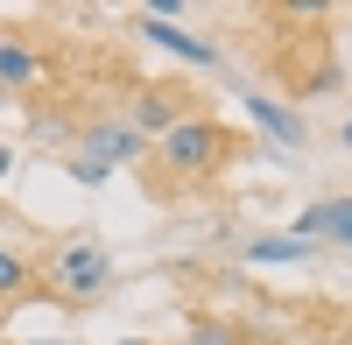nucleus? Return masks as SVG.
I'll list each match as a JSON object with an SVG mask.
<instances>
[{"mask_svg":"<svg viewBox=\"0 0 352 345\" xmlns=\"http://www.w3.org/2000/svg\"><path fill=\"white\" fill-rule=\"evenodd\" d=\"M232 148H240V134H232L226 120H212V113H184L169 134L148 141V155H155V169L169 183H204Z\"/></svg>","mask_w":352,"mask_h":345,"instance_id":"f257e3e1","label":"nucleus"},{"mask_svg":"<svg viewBox=\"0 0 352 345\" xmlns=\"http://www.w3.org/2000/svg\"><path fill=\"white\" fill-rule=\"evenodd\" d=\"M43 282H50L64 303H92V296L113 289V254H106L99 240H64V247L43 254Z\"/></svg>","mask_w":352,"mask_h":345,"instance_id":"f03ea898","label":"nucleus"},{"mask_svg":"<svg viewBox=\"0 0 352 345\" xmlns=\"http://www.w3.org/2000/svg\"><path fill=\"white\" fill-rule=\"evenodd\" d=\"M78 155H92L106 169H134V162H148V141L127 120H92V127H78Z\"/></svg>","mask_w":352,"mask_h":345,"instance_id":"7ed1b4c3","label":"nucleus"},{"mask_svg":"<svg viewBox=\"0 0 352 345\" xmlns=\"http://www.w3.org/2000/svg\"><path fill=\"white\" fill-rule=\"evenodd\" d=\"M296 240H338L345 254H352V197H317V205H303L296 212V225H289Z\"/></svg>","mask_w":352,"mask_h":345,"instance_id":"20e7f679","label":"nucleus"},{"mask_svg":"<svg viewBox=\"0 0 352 345\" xmlns=\"http://www.w3.org/2000/svg\"><path fill=\"white\" fill-rule=\"evenodd\" d=\"M141 43H148V49H169L176 64H197V71H219V49L204 43V36H190V28H176V21H148V14H141Z\"/></svg>","mask_w":352,"mask_h":345,"instance_id":"39448f33","label":"nucleus"},{"mask_svg":"<svg viewBox=\"0 0 352 345\" xmlns=\"http://www.w3.org/2000/svg\"><path fill=\"white\" fill-rule=\"evenodd\" d=\"M176 120H184V99H176V92H162V85H148V92H134V106H127V127H134L141 141L169 134Z\"/></svg>","mask_w":352,"mask_h":345,"instance_id":"423d86ee","label":"nucleus"},{"mask_svg":"<svg viewBox=\"0 0 352 345\" xmlns=\"http://www.w3.org/2000/svg\"><path fill=\"white\" fill-rule=\"evenodd\" d=\"M247 120L268 134L275 148H296V141H303V113L282 106V99H268V92H247Z\"/></svg>","mask_w":352,"mask_h":345,"instance_id":"0eeeda50","label":"nucleus"},{"mask_svg":"<svg viewBox=\"0 0 352 345\" xmlns=\"http://www.w3.org/2000/svg\"><path fill=\"white\" fill-rule=\"evenodd\" d=\"M36 85H50V64L28 43H0V92H36Z\"/></svg>","mask_w":352,"mask_h":345,"instance_id":"6e6552de","label":"nucleus"},{"mask_svg":"<svg viewBox=\"0 0 352 345\" xmlns=\"http://www.w3.org/2000/svg\"><path fill=\"white\" fill-rule=\"evenodd\" d=\"M310 254H317V247L296 240V233H254V240H247V261H254V268H289V261H310Z\"/></svg>","mask_w":352,"mask_h":345,"instance_id":"1a4fd4ad","label":"nucleus"},{"mask_svg":"<svg viewBox=\"0 0 352 345\" xmlns=\"http://www.w3.org/2000/svg\"><path fill=\"white\" fill-rule=\"evenodd\" d=\"M28 282H36V261H28L21 247H0V303H8V296H21Z\"/></svg>","mask_w":352,"mask_h":345,"instance_id":"9d476101","label":"nucleus"},{"mask_svg":"<svg viewBox=\"0 0 352 345\" xmlns=\"http://www.w3.org/2000/svg\"><path fill=\"white\" fill-rule=\"evenodd\" d=\"M28 141H36V148H56V141H71V120L64 113H36V120H28Z\"/></svg>","mask_w":352,"mask_h":345,"instance_id":"9b49d317","label":"nucleus"},{"mask_svg":"<svg viewBox=\"0 0 352 345\" xmlns=\"http://www.w3.org/2000/svg\"><path fill=\"white\" fill-rule=\"evenodd\" d=\"M184 345H240V331H232V324H219V318H197V324L184 331Z\"/></svg>","mask_w":352,"mask_h":345,"instance_id":"f8f14e48","label":"nucleus"},{"mask_svg":"<svg viewBox=\"0 0 352 345\" xmlns=\"http://www.w3.org/2000/svg\"><path fill=\"white\" fill-rule=\"evenodd\" d=\"M64 169H71V183H85V190H99V183L113 177V169H106V162H92V155H71Z\"/></svg>","mask_w":352,"mask_h":345,"instance_id":"ddd939ff","label":"nucleus"},{"mask_svg":"<svg viewBox=\"0 0 352 345\" xmlns=\"http://www.w3.org/2000/svg\"><path fill=\"white\" fill-rule=\"evenodd\" d=\"M8 169H14V148H8V141H0V183H8Z\"/></svg>","mask_w":352,"mask_h":345,"instance_id":"4468645a","label":"nucleus"},{"mask_svg":"<svg viewBox=\"0 0 352 345\" xmlns=\"http://www.w3.org/2000/svg\"><path fill=\"white\" fill-rule=\"evenodd\" d=\"M338 141H345V148H352V113H345V127H338Z\"/></svg>","mask_w":352,"mask_h":345,"instance_id":"2eb2a0df","label":"nucleus"},{"mask_svg":"<svg viewBox=\"0 0 352 345\" xmlns=\"http://www.w3.org/2000/svg\"><path fill=\"white\" fill-rule=\"evenodd\" d=\"M28 345H64V338H28Z\"/></svg>","mask_w":352,"mask_h":345,"instance_id":"dca6fc26","label":"nucleus"},{"mask_svg":"<svg viewBox=\"0 0 352 345\" xmlns=\"http://www.w3.org/2000/svg\"><path fill=\"white\" fill-rule=\"evenodd\" d=\"M120 345H148V338H120Z\"/></svg>","mask_w":352,"mask_h":345,"instance_id":"f3484780","label":"nucleus"},{"mask_svg":"<svg viewBox=\"0 0 352 345\" xmlns=\"http://www.w3.org/2000/svg\"><path fill=\"white\" fill-rule=\"evenodd\" d=\"M0 99H8V92H0Z\"/></svg>","mask_w":352,"mask_h":345,"instance_id":"a211bd4d","label":"nucleus"}]
</instances>
